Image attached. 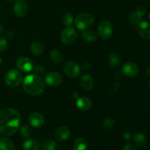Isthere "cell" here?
Instances as JSON below:
<instances>
[{
    "instance_id": "3",
    "label": "cell",
    "mask_w": 150,
    "mask_h": 150,
    "mask_svg": "<svg viewBox=\"0 0 150 150\" xmlns=\"http://www.w3.org/2000/svg\"><path fill=\"white\" fill-rule=\"evenodd\" d=\"M74 22L76 28L80 30H86L93 24L94 18L89 13H80L76 16Z\"/></svg>"
},
{
    "instance_id": "27",
    "label": "cell",
    "mask_w": 150,
    "mask_h": 150,
    "mask_svg": "<svg viewBox=\"0 0 150 150\" xmlns=\"http://www.w3.org/2000/svg\"><path fill=\"white\" fill-rule=\"evenodd\" d=\"M114 125H115V121H114V119L110 118V117L105 119L103 121V128L107 130H109L111 129H112L114 127Z\"/></svg>"
},
{
    "instance_id": "9",
    "label": "cell",
    "mask_w": 150,
    "mask_h": 150,
    "mask_svg": "<svg viewBox=\"0 0 150 150\" xmlns=\"http://www.w3.org/2000/svg\"><path fill=\"white\" fill-rule=\"evenodd\" d=\"M13 10L17 16L23 17L29 11V5L25 0H16L13 5Z\"/></svg>"
},
{
    "instance_id": "14",
    "label": "cell",
    "mask_w": 150,
    "mask_h": 150,
    "mask_svg": "<svg viewBox=\"0 0 150 150\" xmlns=\"http://www.w3.org/2000/svg\"><path fill=\"white\" fill-rule=\"evenodd\" d=\"M70 136V130H69L68 127H65V126H62V127H58L56 130L55 134H54L55 139L58 142H64L69 139Z\"/></svg>"
},
{
    "instance_id": "30",
    "label": "cell",
    "mask_w": 150,
    "mask_h": 150,
    "mask_svg": "<svg viewBox=\"0 0 150 150\" xmlns=\"http://www.w3.org/2000/svg\"><path fill=\"white\" fill-rule=\"evenodd\" d=\"M7 42L6 38L0 36V52H3L7 48Z\"/></svg>"
},
{
    "instance_id": "24",
    "label": "cell",
    "mask_w": 150,
    "mask_h": 150,
    "mask_svg": "<svg viewBox=\"0 0 150 150\" xmlns=\"http://www.w3.org/2000/svg\"><path fill=\"white\" fill-rule=\"evenodd\" d=\"M83 38L89 42H93L98 39V35L94 31L86 30L83 32Z\"/></svg>"
},
{
    "instance_id": "37",
    "label": "cell",
    "mask_w": 150,
    "mask_h": 150,
    "mask_svg": "<svg viewBox=\"0 0 150 150\" xmlns=\"http://www.w3.org/2000/svg\"><path fill=\"white\" fill-rule=\"evenodd\" d=\"M3 30H4V26H3V25L0 23V34L3 32Z\"/></svg>"
},
{
    "instance_id": "10",
    "label": "cell",
    "mask_w": 150,
    "mask_h": 150,
    "mask_svg": "<svg viewBox=\"0 0 150 150\" xmlns=\"http://www.w3.org/2000/svg\"><path fill=\"white\" fill-rule=\"evenodd\" d=\"M16 66L23 73H29L34 67L32 60L26 57H19L16 62Z\"/></svg>"
},
{
    "instance_id": "41",
    "label": "cell",
    "mask_w": 150,
    "mask_h": 150,
    "mask_svg": "<svg viewBox=\"0 0 150 150\" xmlns=\"http://www.w3.org/2000/svg\"></svg>"
},
{
    "instance_id": "12",
    "label": "cell",
    "mask_w": 150,
    "mask_h": 150,
    "mask_svg": "<svg viewBox=\"0 0 150 150\" xmlns=\"http://www.w3.org/2000/svg\"><path fill=\"white\" fill-rule=\"evenodd\" d=\"M137 31L139 35L146 40H150V23L146 21L140 22L138 24Z\"/></svg>"
},
{
    "instance_id": "23",
    "label": "cell",
    "mask_w": 150,
    "mask_h": 150,
    "mask_svg": "<svg viewBox=\"0 0 150 150\" xmlns=\"http://www.w3.org/2000/svg\"><path fill=\"white\" fill-rule=\"evenodd\" d=\"M146 142H147V138L143 133H136L133 136V142L137 146H144L146 144Z\"/></svg>"
},
{
    "instance_id": "29",
    "label": "cell",
    "mask_w": 150,
    "mask_h": 150,
    "mask_svg": "<svg viewBox=\"0 0 150 150\" xmlns=\"http://www.w3.org/2000/svg\"><path fill=\"white\" fill-rule=\"evenodd\" d=\"M128 20L129 22H130L131 24L136 25L139 24V23H140L141 21H142V18L139 17V16L136 14V12H134V13H132L129 16Z\"/></svg>"
},
{
    "instance_id": "33",
    "label": "cell",
    "mask_w": 150,
    "mask_h": 150,
    "mask_svg": "<svg viewBox=\"0 0 150 150\" xmlns=\"http://www.w3.org/2000/svg\"><path fill=\"white\" fill-rule=\"evenodd\" d=\"M92 68V65L91 64V63L89 62H85L83 63V65H82V69L85 71H89L91 70V69Z\"/></svg>"
},
{
    "instance_id": "21",
    "label": "cell",
    "mask_w": 150,
    "mask_h": 150,
    "mask_svg": "<svg viewBox=\"0 0 150 150\" xmlns=\"http://www.w3.org/2000/svg\"><path fill=\"white\" fill-rule=\"evenodd\" d=\"M50 57L54 62L57 63V64L61 63L64 59V57H63V54H62L61 51L57 49L52 50L50 52Z\"/></svg>"
},
{
    "instance_id": "40",
    "label": "cell",
    "mask_w": 150,
    "mask_h": 150,
    "mask_svg": "<svg viewBox=\"0 0 150 150\" xmlns=\"http://www.w3.org/2000/svg\"><path fill=\"white\" fill-rule=\"evenodd\" d=\"M149 19H150V13H149Z\"/></svg>"
},
{
    "instance_id": "4",
    "label": "cell",
    "mask_w": 150,
    "mask_h": 150,
    "mask_svg": "<svg viewBox=\"0 0 150 150\" xmlns=\"http://www.w3.org/2000/svg\"><path fill=\"white\" fill-rule=\"evenodd\" d=\"M23 80V76H22L21 72L17 70H10L6 74L4 77V82L6 85L10 87H16L19 86Z\"/></svg>"
},
{
    "instance_id": "18",
    "label": "cell",
    "mask_w": 150,
    "mask_h": 150,
    "mask_svg": "<svg viewBox=\"0 0 150 150\" xmlns=\"http://www.w3.org/2000/svg\"><path fill=\"white\" fill-rule=\"evenodd\" d=\"M0 150H14V144L7 137L0 138Z\"/></svg>"
},
{
    "instance_id": "31",
    "label": "cell",
    "mask_w": 150,
    "mask_h": 150,
    "mask_svg": "<svg viewBox=\"0 0 150 150\" xmlns=\"http://www.w3.org/2000/svg\"><path fill=\"white\" fill-rule=\"evenodd\" d=\"M136 13L139 16V17L142 18L145 16V14H146V8H145L144 7H142V6L139 7L136 9Z\"/></svg>"
},
{
    "instance_id": "11",
    "label": "cell",
    "mask_w": 150,
    "mask_h": 150,
    "mask_svg": "<svg viewBox=\"0 0 150 150\" xmlns=\"http://www.w3.org/2000/svg\"><path fill=\"white\" fill-rule=\"evenodd\" d=\"M45 83L50 86H59L62 82V77L61 75L57 72H51L48 73L45 76Z\"/></svg>"
},
{
    "instance_id": "7",
    "label": "cell",
    "mask_w": 150,
    "mask_h": 150,
    "mask_svg": "<svg viewBox=\"0 0 150 150\" xmlns=\"http://www.w3.org/2000/svg\"><path fill=\"white\" fill-rule=\"evenodd\" d=\"M63 70L67 76L76 78L80 75L81 67L79 64L74 62H67L63 65Z\"/></svg>"
},
{
    "instance_id": "34",
    "label": "cell",
    "mask_w": 150,
    "mask_h": 150,
    "mask_svg": "<svg viewBox=\"0 0 150 150\" xmlns=\"http://www.w3.org/2000/svg\"><path fill=\"white\" fill-rule=\"evenodd\" d=\"M122 150H137V148L132 144H127L125 146L123 147Z\"/></svg>"
},
{
    "instance_id": "22",
    "label": "cell",
    "mask_w": 150,
    "mask_h": 150,
    "mask_svg": "<svg viewBox=\"0 0 150 150\" xmlns=\"http://www.w3.org/2000/svg\"><path fill=\"white\" fill-rule=\"evenodd\" d=\"M30 50L32 53L35 55H41L44 52V46L42 43L39 42H35L31 45Z\"/></svg>"
},
{
    "instance_id": "28",
    "label": "cell",
    "mask_w": 150,
    "mask_h": 150,
    "mask_svg": "<svg viewBox=\"0 0 150 150\" xmlns=\"http://www.w3.org/2000/svg\"><path fill=\"white\" fill-rule=\"evenodd\" d=\"M74 18H73V15L70 13H66L62 17V23L66 26H69L73 23Z\"/></svg>"
},
{
    "instance_id": "26",
    "label": "cell",
    "mask_w": 150,
    "mask_h": 150,
    "mask_svg": "<svg viewBox=\"0 0 150 150\" xmlns=\"http://www.w3.org/2000/svg\"><path fill=\"white\" fill-rule=\"evenodd\" d=\"M20 133L22 137L29 138L31 136V134H32V129H31L29 126L24 125L21 127Z\"/></svg>"
},
{
    "instance_id": "5",
    "label": "cell",
    "mask_w": 150,
    "mask_h": 150,
    "mask_svg": "<svg viewBox=\"0 0 150 150\" xmlns=\"http://www.w3.org/2000/svg\"><path fill=\"white\" fill-rule=\"evenodd\" d=\"M113 27L111 22L103 20L98 25V34L102 39L107 40L112 35Z\"/></svg>"
},
{
    "instance_id": "35",
    "label": "cell",
    "mask_w": 150,
    "mask_h": 150,
    "mask_svg": "<svg viewBox=\"0 0 150 150\" xmlns=\"http://www.w3.org/2000/svg\"><path fill=\"white\" fill-rule=\"evenodd\" d=\"M146 75L148 80H149V81H148V85L150 86V67H149V68L146 70Z\"/></svg>"
},
{
    "instance_id": "1",
    "label": "cell",
    "mask_w": 150,
    "mask_h": 150,
    "mask_svg": "<svg viewBox=\"0 0 150 150\" xmlns=\"http://www.w3.org/2000/svg\"><path fill=\"white\" fill-rule=\"evenodd\" d=\"M21 116L17 110L7 108L0 111V133L11 136L16 133L20 127Z\"/></svg>"
},
{
    "instance_id": "6",
    "label": "cell",
    "mask_w": 150,
    "mask_h": 150,
    "mask_svg": "<svg viewBox=\"0 0 150 150\" xmlns=\"http://www.w3.org/2000/svg\"><path fill=\"white\" fill-rule=\"evenodd\" d=\"M61 41L65 45H70L74 42L77 38V32L73 27H67L61 34Z\"/></svg>"
},
{
    "instance_id": "36",
    "label": "cell",
    "mask_w": 150,
    "mask_h": 150,
    "mask_svg": "<svg viewBox=\"0 0 150 150\" xmlns=\"http://www.w3.org/2000/svg\"><path fill=\"white\" fill-rule=\"evenodd\" d=\"M13 32H10V31H9V32H7L5 34V36L6 38H7V39H10V38H13Z\"/></svg>"
},
{
    "instance_id": "32",
    "label": "cell",
    "mask_w": 150,
    "mask_h": 150,
    "mask_svg": "<svg viewBox=\"0 0 150 150\" xmlns=\"http://www.w3.org/2000/svg\"><path fill=\"white\" fill-rule=\"evenodd\" d=\"M122 138L125 142H128L131 139V135H130V133L129 132H125L122 134Z\"/></svg>"
},
{
    "instance_id": "25",
    "label": "cell",
    "mask_w": 150,
    "mask_h": 150,
    "mask_svg": "<svg viewBox=\"0 0 150 150\" xmlns=\"http://www.w3.org/2000/svg\"><path fill=\"white\" fill-rule=\"evenodd\" d=\"M57 144L52 139H47L44 141L42 144V150H56Z\"/></svg>"
},
{
    "instance_id": "20",
    "label": "cell",
    "mask_w": 150,
    "mask_h": 150,
    "mask_svg": "<svg viewBox=\"0 0 150 150\" xmlns=\"http://www.w3.org/2000/svg\"><path fill=\"white\" fill-rule=\"evenodd\" d=\"M108 62L112 67L117 68L121 64V58L116 53H112L108 57Z\"/></svg>"
},
{
    "instance_id": "38",
    "label": "cell",
    "mask_w": 150,
    "mask_h": 150,
    "mask_svg": "<svg viewBox=\"0 0 150 150\" xmlns=\"http://www.w3.org/2000/svg\"><path fill=\"white\" fill-rule=\"evenodd\" d=\"M1 57H0V64H1Z\"/></svg>"
},
{
    "instance_id": "17",
    "label": "cell",
    "mask_w": 150,
    "mask_h": 150,
    "mask_svg": "<svg viewBox=\"0 0 150 150\" xmlns=\"http://www.w3.org/2000/svg\"><path fill=\"white\" fill-rule=\"evenodd\" d=\"M22 148L23 150H39L40 144L35 139H29L23 142Z\"/></svg>"
},
{
    "instance_id": "8",
    "label": "cell",
    "mask_w": 150,
    "mask_h": 150,
    "mask_svg": "<svg viewBox=\"0 0 150 150\" xmlns=\"http://www.w3.org/2000/svg\"><path fill=\"white\" fill-rule=\"evenodd\" d=\"M123 75L126 77L133 78L136 77L139 72V68L137 64L132 62H127L125 63L122 69Z\"/></svg>"
},
{
    "instance_id": "13",
    "label": "cell",
    "mask_w": 150,
    "mask_h": 150,
    "mask_svg": "<svg viewBox=\"0 0 150 150\" xmlns=\"http://www.w3.org/2000/svg\"><path fill=\"white\" fill-rule=\"evenodd\" d=\"M29 122L32 127L39 128L45 123V118L40 113H33L29 117Z\"/></svg>"
},
{
    "instance_id": "2",
    "label": "cell",
    "mask_w": 150,
    "mask_h": 150,
    "mask_svg": "<svg viewBox=\"0 0 150 150\" xmlns=\"http://www.w3.org/2000/svg\"><path fill=\"white\" fill-rule=\"evenodd\" d=\"M23 88L29 95L37 96L41 95L45 91V83L38 75L29 74L23 80Z\"/></svg>"
},
{
    "instance_id": "16",
    "label": "cell",
    "mask_w": 150,
    "mask_h": 150,
    "mask_svg": "<svg viewBox=\"0 0 150 150\" xmlns=\"http://www.w3.org/2000/svg\"><path fill=\"white\" fill-rule=\"evenodd\" d=\"M76 105H77L78 108L80 109L81 111H89L91 108H92V103L90 99L86 97H81V98H79L76 101Z\"/></svg>"
},
{
    "instance_id": "15",
    "label": "cell",
    "mask_w": 150,
    "mask_h": 150,
    "mask_svg": "<svg viewBox=\"0 0 150 150\" xmlns=\"http://www.w3.org/2000/svg\"><path fill=\"white\" fill-rule=\"evenodd\" d=\"M81 86L85 90H89L93 87L94 81L92 76L89 74H83L79 79Z\"/></svg>"
},
{
    "instance_id": "19",
    "label": "cell",
    "mask_w": 150,
    "mask_h": 150,
    "mask_svg": "<svg viewBox=\"0 0 150 150\" xmlns=\"http://www.w3.org/2000/svg\"><path fill=\"white\" fill-rule=\"evenodd\" d=\"M88 144L86 141L82 138L76 139L73 144V150H87Z\"/></svg>"
},
{
    "instance_id": "39",
    "label": "cell",
    "mask_w": 150,
    "mask_h": 150,
    "mask_svg": "<svg viewBox=\"0 0 150 150\" xmlns=\"http://www.w3.org/2000/svg\"><path fill=\"white\" fill-rule=\"evenodd\" d=\"M6 1H13V0H6Z\"/></svg>"
}]
</instances>
